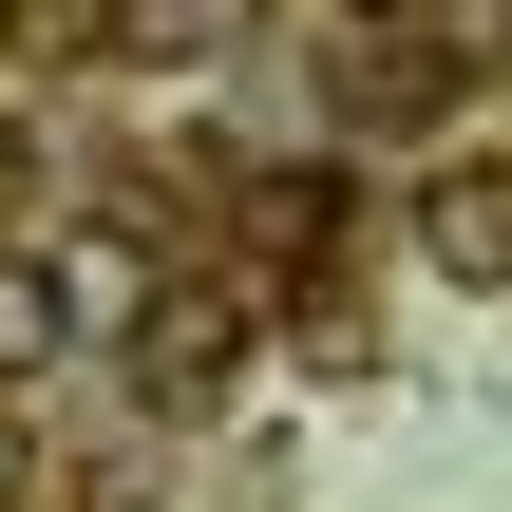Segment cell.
I'll return each instance as SVG.
<instances>
[{
	"label": "cell",
	"instance_id": "6da1fadb",
	"mask_svg": "<svg viewBox=\"0 0 512 512\" xmlns=\"http://www.w3.org/2000/svg\"><path fill=\"white\" fill-rule=\"evenodd\" d=\"M133 380H152V418L228 399V380H247V304H228V285H152V323H133Z\"/></svg>",
	"mask_w": 512,
	"mask_h": 512
},
{
	"label": "cell",
	"instance_id": "7a4b0ae2",
	"mask_svg": "<svg viewBox=\"0 0 512 512\" xmlns=\"http://www.w3.org/2000/svg\"><path fill=\"white\" fill-rule=\"evenodd\" d=\"M418 247H437L456 285H512V152H475V171L418 190Z\"/></svg>",
	"mask_w": 512,
	"mask_h": 512
},
{
	"label": "cell",
	"instance_id": "3957f363",
	"mask_svg": "<svg viewBox=\"0 0 512 512\" xmlns=\"http://www.w3.org/2000/svg\"><path fill=\"white\" fill-rule=\"evenodd\" d=\"M57 342H76V304H57V266H38V247H0V399H19V380H38Z\"/></svg>",
	"mask_w": 512,
	"mask_h": 512
},
{
	"label": "cell",
	"instance_id": "277c9868",
	"mask_svg": "<svg viewBox=\"0 0 512 512\" xmlns=\"http://www.w3.org/2000/svg\"><path fill=\"white\" fill-rule=\"evenodd\" d=\"M247 0H114V57H228Z\"/></svg>",
	"mask_w": 512,
	"mask_h": 512
},
{
	"label": "cell",
	"instance_id": "5b68a950",
	"mask_svg": "<svg viewBox=\"0 0 512 512\" xmlns=\"http://www.w3.org/2000/svg\"><path fill=\"white\" fill-rule=\"evenodd\" d=\"M247 228H266V247H304V266H323V247H342V171H266V209H247Z\"/></svg>",
	"mask_w": 512,
	"mask_h": 512
},
{
	"label": "cell",
	"instance_id": "8992f818",
	"mask_svg": "<svg viewBox=\"0 0 512 512\" xmlns=\"http://www.w3.org/2000/svg\"><path fill=\"white\" fill-rule=\"evenodd\" d=\"M0 512H19V418H0Z\"/></svg>",
	"mask_w": 512,
	"mask_h": 512
}]
</instances>
